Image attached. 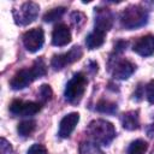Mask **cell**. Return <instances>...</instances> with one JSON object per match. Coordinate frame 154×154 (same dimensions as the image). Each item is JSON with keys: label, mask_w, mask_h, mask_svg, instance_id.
I'll return each instance as SVG.
<instances>
[{"label": "cell", "mask_w": 154, "mask_h": 154, "mask_svg": "<svg viewBox=\"0 0 154 154\" xmlns=\"http://www.w3.org/2000/svg\"><path fill=\"white\" fill-rule=\"evenodd\" d=\"M47 72V66L42 59H37L34 61L31 67H25L14 73L12 79L10 81V85L14 90H20L31 84L35 79L45 76Z\"/></svg>", "instance_id": "cell-1"}, {"label": "cell", "mask_w": 154, "mask_h": 154, "mask_svg": "<svg viewBox=\"0 0 154 154\" xmlns=\"http://www.w3.org/2000/svg\"><path fill=\"white\" fill-rule=\"evenodd\" d=\"M87 134L96 144L107 146L116 137V129L112 123L105 119H96L89 123Z\"/></svg>", "instance_id": "cell-2"}, {"label": "cell", "mask_w": 154, "mask_h": 154, "mask_svg": "<svg viewBox=\"0 0 154 154\" xmlns=\"http://www.w3.org/2000/svg\"><path fill=\"white\" fill-rule=\"evenodd\" d=\"M148 22V13L146 8L140 5H130L120 14V24L126 30H132L146 25Z\"/></svg>", "instance_id": "cell-3"}, {"label": "cell", "mask_w": 154, "mask_h": 154, "mask_svg": "<svg viewBox=\"0 0 154 154\" xmlns=\"http://www.w3.org/2000/svg\"><path fill=\"white\" fill-rule=\"evenodd\" d=\"M87 83H88V79L82 72L76 73L66 84V88L64 91L65 100L70 103H78L82 96L84 95Z\"/></svg>", "instance_id": "cell-4"}, {"label": "cell", "mask_w": 154, "mask_h": 154, "mask_svg": "<svg viewBox=\"0 0 154 154\" xmlns=\"http://www.w3.org/2000/svg\"><path fill=\"white\" fill-rule=\"evenodd\" d=\"M38 5L32 2V1H28L24 2L18 10H13V18L16 24L18 25H28L30 23H32L37 14H38Z\"/></svg>", "instance_id": "cell-5"}, {"label": "cell", "mask_w": 154, "mask_h": 154, "mask_svg": "<svg viewBox=\"0 0 154 154\" xmlns=\"http://www.w3.org/2000/svg\"><path fill=\"white\" fill-rule=\"evenodd\" d=\"M83 55V51L79 46H73L69 52L63 53V54H55L53 55L52 60H51V66L53 67V70L58 71L64 69L66 65H70L77 60H79Z\"/></svg>", "instance_id": "cell-6"}, {"label": "cell", "mask_w": 154, "mask_h": 154, "mask_svg": "<svg viewBox=\"0 0 154 154\" xmlns=\"http://www.w3.org/2000/svg\"><path fill=\"white\" fill-rule=\"evenodd\" d=\"M23 45L24 47L31 52L35 53L38 49H41L43 42H45V34L41 28H34L31 30H28L23 35Z\"/></svg>", "instance_id": "cell-7"}, {"label": "cell", "mask_w": 154, "mask_h": 154, "mask_svg": "<svg viewBox=\"0 0 154 154\" xmlns=\"http://www.w3.org/2000/svg\"><path fill=\"white\" fill-rule=\"evenodd\" d=\"M41 109V105L32 101H22V100H14L10 105V112L14 116H34Z\"/></svg>", "instance_id": "cell-8"}, {"label": "cell", "mask_w": 154, "mask_h": 154, "mask_svg": "<svg viewBox=\"0 0 154 154\" xmlns=\"http://www.w3.org/2000/svg\"><path fill=\"white\" fill-rule=\"evenodd\" d=\"M109 66L113 77L117 79H128L136 69V66L126 59H117L113 64H109Z\"/></svg>", "instance_id": "cell-9"}, {"label": "cell", "mask_w": 154, "mask_h": 154, "mask_svg": "<svg viewBox=\"0 0 154 154\" xmlns=\"http://www.w3.org/2000/svg\"><path fill=\"white\" fill-rule=\"evenodd\" d=\"M113 25V14L109 8H95V29L101 32H107Z\"/></svg>", "instance_id": "cell-10"}, {"label": "cell", "mask_w": 154, "mask_h": 154, "mask_svg": "<svg viewBox=\"0 0 154 154\" xmlns=\"http://www.w3.org/2000/svg\"><path fill=\"white\" fill-rule=\"evenodd\" d=\"M134 52L137 53L141 57H149L154 53V36L153 35H144L142 37H140L134 47H132Z\"/></svg>", "instance_id": "cell-11"}, {"label": "cell", "mask_w": 154, "mask_h": 154, "mask_svg": "<svg viewBox=\"0 0 154 154\" xmlns=\"http://www.w3.org/2000/svg\"><path fill=\"white\" fill-rule=\"evenodd\" d=\"M78 120H79V114L77 112H72V113L66 114L60 120V124H59V136L63 137V138H67L71 135V132L75 130Z\"/></svg>", "instance_id": "cell-12"}, {"label": "cell", "mask_w": 154, "mask_h": 154, "mask_svg": "<svg viewBox=\"0 0 154 154\" xmlns=\"http://www.w3.org/2000/svg\"><path fill=\"white\" fill-rule=\"evenodd\" d=\"M71 42V31L67 25L65 24H58L52 32V43L58 47L66 46Z\"/></svg>", "instance_id": "cell-13"}, {"label": "cell", "mask_w": 154, "mask_h": 154, "mask_svg": "<svg viewBox=\"0 0 154 154\" xmlns=\"http://www.w3.org/2000/svg\"><path fill=\"white\" fill-rule=\"evenodd\" d=\"M123 128L126 130H136L140 128V116L138 111H129L122 117Z\"/></svg>", "instance_id": "cell-14"}, {"label": "cell", "mask_w": 154, "mask_h": 154, "mask_svg": "<svg viewBox=\"0 0 154 154\" xmlns=\"http://www.w3.org/2000/svg\"><path fill=\"white\" fill-rule=\"evenodd\" d=\"M105 36H106L105 32L94 30V31L90 32V34L87 36V38H85V45H87V47H88L89 49L99 48L100 46L103 45V42H105Z\"/></svg>", "instance_id": "cell-15"}, {"label": "cell", "mask_w": 154, "mask_h": 154, "mask_svg": "<svg viewBox=\"0 0 154 154\" xmlns=\"http://www.w3.org/2000/svg\"><path fill=\"white\" fill-rule=\"evenodd\" d=\"M35 128H36V122L29 119V120H23V122H20V123L18 124V126H17V131H18V134H19L20 136L28 137V136H30V135L32 134V131L35 130Z\"/></svg>", "instance_id": "cell-16"}, {"label": "cell", "mask_w": 154, "mask_h": 154, "mask_svg": "<svg viewBox=\"0 0 154 154\" xmlns=\"http://www.w3.org/2000/svg\"><path fill=\"white\" fill-rule=\"evenodd\" d=\"M96 111L101 113H107V114H114L118 111V106L114 102L107 101V100H101L96 103Z\"/></svg>", "instance_id": "cell-17"}, {"label": "cell", "mask_w": 154, "mask_h": 154, "mask_svg": "<svg viewBox=\"0 0 154 154\" xmlns=\"http://www.w3.org/2000/svg\"><path fill=\"white\" fill-rule=\"evenodd\" d=\"M79 154H105L96 143L90 141H84L79 146Z\"/></svg>", "instance_id": "cell-18"}, {"label": "cell", "mask_w": 154, "mask_h": 154, "mask_svg": "<svg viewBox=\"0 0 154 154\" xmlns=\"http://www.w3.org/2000/svg\"><path fill=\"white\" fill-rule=\"evenodd\" d=\"M148 144L143 140H136L131 142V144L128 148V154H144L147 152Z\"/></svg>", "instance_id": "cell-19"}, {"label": "cell", "mask_w": 154, "mask_h": 154, "mask_svg": "<svg viewBox=\"0 0 154 154\" xmlns=\"http://www.w3.org/2000/svg\"><path fill=\"white\" fill-rule=\"evenodd\" d=\"M64 13H65V7H63V6L54 7V8L49 10L48 12L45 13L43 20H45V22H53V20H55V19L61 18Z\"/></svg>", "instance_id": "cell-20"}, {"label": "cell", "mask_w": 154, "mask_h": 154, "mask_svg": "<svg viewBox=\"0 0 154 154\" xmlns=\"http://www.w3.org/2000/svg\"><path fill=\"white\" fill-rule=\"evenodd\" d=\"M52 95H53V91H52L51 85H48V84H42V85L40 87L37 97L40 99L41 103H46L47 101H49V100L52 99Z\"/></svg>", "instance_id": "cell-21"}, {"label": "cell", "mask_w": 154, "mask_h": 154, "mask_svg": "<svg viewBox=\"0 0 154 154\" xmlns=\"http://www.w3.org/2000/svg\"><path fill=\"white\" fill-rule=\"evenodd\" d=\"M146 96H147V100L154 105V79H152L147 87H146Z\"/></svg>", "instance_id": "cell-22"}, {"label": "cell", "mask_w": 154, "mask_h": 154, "mask_svg": "<svg viewBox=\"0 0 154 154\" xmlns=\"http://www.w3.org/2000/svg\"><path fill=\"white\" fill-rule=\"evenodd\" d=\"M84 19H85V17H84V14H83L82 12L75 11V12L71 13V20H72V23H73L75 25H77V26H79V25L84 22Z\"/></svg>", "instance_id": "cell-23"}, {"label": "cell", "mask_w": 154, "mask_h": 154, "mask_svg": "<svg viewBox=\"0 0 154 154\" xmlns=\"http://www.w3.org/2000/svg\"><path fill=\"white\" fill-rule=\"evenodd\" d=\"M26 154H47V150H46V148L42 144L35 143V144H32L28 149V153Z\"/></svg>", "instance_id": "cell-24"}, {"label": "cell", "mask_w": 154, "mask_h": 154, "mask_svg": "<svg viewBox=\"0 0 154 154\" xmlns=\"http://www.w3.org/2000/svg\"><path fill=\"white\" fill-rule=\"evenodd\" d=\"M0 154H12V147L4 137L0 142Z\"/></svg>", "instance_id": "cell-25"}, {"label": "cell", "mask_w": 154, "mask_h": 154, "mask_svg": "<svg viewBox=\"0 0 154 154\" xmlns=\"http://www.w3.org/2000/svg\"><path fill=\"white\" fill-rule=\"evenodd\" d=\"M126 46H128V42H125L123 40H118L114 45V52L116 53H123L124 49L126 48Z\"/></svg>", "instance_id": "cell-26"}]
</instances>
